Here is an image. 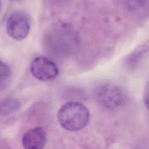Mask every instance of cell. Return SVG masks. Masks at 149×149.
Wrapping results in <instances>:
<instances>
[{
	"instance_id": "7",
	"label": "cell",
	"mask_w": 149,
	"mask_h": 149,
	"mask_svg": "<svg viewBox=\"0 0 149 149\" xmlns=\"http://www.w3.org/2000/svg\"><path fill=\"white\" fill-rule=\"evenodd\" d=\"M21 107L20 102L13 98H7L1 102V113L6 115L12 113L17 111Z\"/></svg>"
},
{
	"instance_id": "5",
	"label": "cell",
	"mask_w": 149,
	"mask_h": 149,
	"mask_svg": "<svg viewBox=\"0 0 149 149\" xmlns=\"http://www.w3.org/2000/svg\"><path fill=\"white\" fill-rule=\"evenodd\" d=\"M47 141L45 130L36 127L26 132L22 137V145L27 149H40L44 147Z\"/></svg>"
},
{
	"instance_id": "4",
	"label": "cell",
	"mask_w": 149,
	"mask_h": 149,
	"mask_svg": "<svg viewBox=\"0 0 149 149\" xmlns=\"http://www.w3.org/2000/svg\"><path fill=\"white\" fill-rule=\"evenodd\" d=\"M31 74L37 80L48 81L54 79L59 73L56 64L49 58L40 56L35 58L30 66Z\"/></svg>"
},
{
	"instance_id": "3",
	"label": "cell",
	"mask_w": 149,
	"mask_h": 149,
	"mask_svg": "<svg viewBox=\"0 0 149 149\" xmlns=\"http://www.w3.org/2000/svg\"><path fill=\"white\" fill-rule=\"evenodd\" d=\"M30 30V20L24 11H12L6 18V30L8 36L16 41L24 40Z\"/></svg>"
},
{
	"instance_id": "2",
	"label": "cell",
	"mask_w": 149,
	"mask_h": 149,
	"mask_svg": "<svg viewBox=\"0 0 149 149\" xmlns=\"http://www.w3.org/2000/svg\"><path fill=\"white\" fill-rule=\"evenodd\" d=\"M95 98L98 104L103 108L113 109L122 105L125 100V94L119 86L104 84L97 88Z\"/></svg>"
},
{
	"instance_id": "8",
	"label": "cell",
	"mask_w": 149,
	"mask_h": 149,
	"mask_svg": "<svg viewBox=\"0 0 149 149\" xmlns=\"http://www.w3.org/2000/svg\"><path fill=\"white\" fill-rule=\"evenodd\" d=\"M0 79H1V87L8 81L10 74L11 70L10 68L6 63L1 61V68H0Z\"/></svg>"
},
{
	"instance_id": "6",
	"label": "cell",
	"mask_w": 149,
	"mask_h": 149,
	"mask_svg": "<svg viewBox=\"0 0 149 149\" xmlns=\"http://www.w3.org/2000/svg\"><path fill=\"white\" fill-rule=\"evenodd\" d=\"M148 51V45L144 44L135 49L126 59V63L129 67L136 66L143 58Z\"/></svg>"
},
{
	"instance_id": "1",
	"label": "cell",
	"mask_w": 149,
	"mask_h": 149,
	"mask_svg": "<svg viewBox=\"0 0 149 149\" xmlns=\"http://www.w3.org/2000/svg\"><path fill=\"white\" fill-rule=\"evenodd\" d=\"M57 116L63 128L68 131L76 132L87 125L90 119V112L84 104L79 102L70 101L60 108Z\"/></svg>"
}]
</instances>
